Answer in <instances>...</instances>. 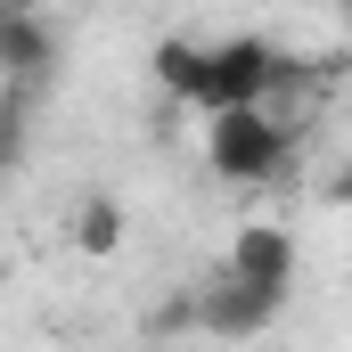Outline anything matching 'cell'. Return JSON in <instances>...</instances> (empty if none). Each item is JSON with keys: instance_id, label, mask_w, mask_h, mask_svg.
Wrapping results in <instances>:
<instances>
[{"instance_id": "ba28073f", "label": "cell", "mask_w": 352, "mask_h": 352, "mask_svg": "<svg viewBox=\"0 0 352 352\" xmlns=\"http://www.w3.org/2000/svg\"><path fill=\"white\" fill-rule=\"evenodd\" d=\"M148 328H156V336H180V328H197V295H173V303H164Z\"/></svg>"}, {"instance_id": "6da1fadb", "label": "cell", "mask_w": 352, "mask_h": 352, "mask_svg": "<svg viewBox=\"0 0 352 352\" xmlns=\"http://www.w3.org/2000/svg\"><path fill=\"white\" fill-rule=\"evenodd\" d=\"M205 164L221 180H238V188L278 180L295 164V131H287L270 107H221V115H205Z\"/></svg>"}, {"instance_id": "8992f818", "label": "cell", "mask_w": 352, "mask_h": 352, "mask_svg": "<svg viewBox=\"0 0 352 352\" xmlns=\"http://www.w3.org/2000/svg\"><path fill=\"white\" fill-rule=\"evenodd\" d=\"M205 66H213V50H205V41H188V33L156 41V58H148L156 90H164V98H180V107H205Z\"/></svg>"}, {"instance_id": "52a82bcc", "label": "cell", "mask_w": 352, "mask_h": 352, "mask_svg": "<svg viewBox=\"0 0 352 352\" xmlns=\"http://www.w3.org/2000/svg\"><path fill=\"white\" fill-rule=\"evenodd\" d=\"M74 246H82L90 263H107V254L123 246V205H115V197H82V205H74Z\"/></svg>"}, {"instance_id": "8fae6325", "label": "cell", "mask_w": 352, "mask_h": 352, "mask_svg": "<svg viewBox=\"0 0 352 352\" xmlns=\"http://www.w3.org/2000/svg\"><path fill=\"white\" fill-rule=\"evenodd\" d=\"M336 8H344V16H352V0H336Z\"/></svg>"}, {"instance_id": "277c9868", "label": "cell", "mask_w": 352, "mask_h": 352, "mask_svg": "<svg viewBox=\"0 0 352 352\" xmlns=\"http://www.w3.org/2000/svg\"><path fill=\"white\" fill-rule=\"evenodd\" d=\"M295 263H303V254H295V230H287V221H246V230L230 238V263L221 270H238V278L287 295V287H295Z\"/></svg>"}, {"instance_id": "3957f363", "label": "cell", "mask_w": 352, "mask_h": 352, "mask_svg": "<svg viewBox=\"0 0 352 352\" xmlns=\"http://www.w3.org/2000/svg\"><path fill=\"white\" fill-rule=\"evenodd\" d=\"M278 311H287V295L238 278V270H221L213 287H197V328H205V336H263Z\"/></svg>"}, {"instance_id": "9c48e42d", "label": "cell", "mask_w": 352, "mask_h": 352, "mask_svg": "<svg viewBox=\"0 0 352 352\" xmlns=\"http://www.w3.org/2000/svg\"><path fill=\"white\" fill-rule=\"evenodd\" d=\"M328 197H336V205H352V164H344L336 180H328Z\"/></svg>"}, {"instance_id": "5b68a950", "label": "cell", "mask_w": 352, "mask_h": 352, "mask_svg": "<svg viewBox=\"0 0 352 352\" xmlns=\"http://www.w3.org/2000/svg\"><path fill=\"white\" fill-rule=\"evenodd\" d=\"M50 66H58L50 25H41V16H8V8H0V82H8V90H33V82H50Z\"/></svg>"}, {"instance_id": "7a4b0ae2", "label": "cell", "mask_w": 352, "mask_h": 352, "mask_svg": "<svg viewBox=\"0 0 352 352\" xmlns=\"http://www.w3.org/2000/svg\"><path fill=\"white\" fill-rule=\"evenodd\" d=\"M270 82H278V50L254 41V33H238V41H221L213 66H205V115H221V107H263Z\"/></svg>"}, {"instance_id": "30bf717a", "label": "cell", "mask_w": 352, "mask_h": 352, "mask_svg": "<svg viewBox=\"0 0 352 352\" xmlns=\"http://www.w3.org/2000/svg\"><path fill=\"white\" fill-rule=\"evenodd\" d=\"M0 8H8V16H41L50 0H0Z\"/></svg>"}, {"instance_id": "7c38bea8", "label": "cell", "mask_w": 352, "mask_h": 352, "mask_svg": "<svg viewBox=\"0 0 352 352\" xmlns=\"http://www.w3.org/2000/svg\"><path fill=\"white\" fill-rule=\"evenodd\" d=\"M0 107H8V98H0Z\"/></svg>"}]
</instances>
